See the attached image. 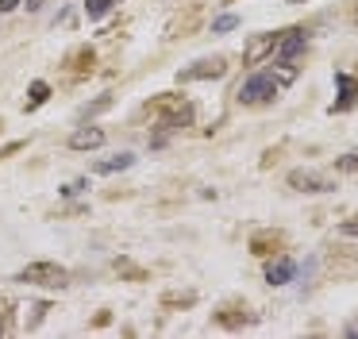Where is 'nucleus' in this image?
I'll return each instance as SVG.
<instances>
[{
  "mask_svg": "<svg viewBox=\"0 0 358 339\" xmlns=\"http://www.w3.org/2000/svg\"><path fill=\"white\" fill-rule=\"evenodd\" d=\"M85 185H89V181H85V177H78V181H70V185H62V197H78V193H81V189H85Z\"/></svg>",
  "mask_w": 358,
  "mask_h": 339,
  "instance_id": "nucleus-13",
  "label": "nucleus"
},
{
  "mask_svg": "<svg viewBox=\"0 0 358 339\" xmlns=\"http://www.w3.org/2000/svg\"><path fill=\"white\" fill-rule=\"evenodd\" d=\"M239 27V15H220L216 23H212V31H216V35H224V31H235Z\"/></svg>",
  "mask_w": 358,
  "mask_h": 339,
  "instance_id": "nucleus-12",
  "label": "nucleus"
},
{
  "mask_svg": "<svg viewBox=\"0 0 358 339\" xmlns=\"http://www.w3.org/2000/svg\"><path fill=\"white\" fill-rule=\"evenodd\" d=\"M8 308H12V300L0 297V335H8V331H12V312H8Z\"/></svg>",
  "mask_w": 358,
  "mask_h": 339,
  "instance_id": "nucleus-11",
  "label": "nucleus"
},
{
  "mask_svg": "<svg viewBox=\"0 0 358 339\" xmlns=\"http://www.w3.org/2000/svg\"><path fill=\"white\" fill-rule=\"evenodd\" d=\"M12 8H20V0H0V12H12Z\"/></svg>",
  "mask_w": 358,
  "mask_h": 339,
  "instance_id": "nucleus-16",
  "label": "nucleus"
},
{
  "mask_svg": "<svg viewBox=\"0 0 358 339\" xmlns=\"http://www.w3.org/2000/svg\"><path fill=\"white\" fill-rule=\"evenodd\" d=\"M112 4H120V0H85L89 20H101V15H108V8H112Z\"/></svg>",
  "mask_w": 358,
  "mask_h": 339,
  "instance_id": "nucleus-10",
  "label": "nucleus"
},
{
  "mask_svg": "<svg viewBox=\"0 0 358 339\" xmlns=\"http://www.w3.org/2000/svg\"><path fill=\"white\" fill-rule=\"evenodd\" d=\"M289 185H293V189H301V193H331L335 189L331 177L316 174V170H293V174H289Z\"/></svg>",
  "mask_w": 358,
  "mask_h": 339,
  "instance_id": "nucleus-3",
  "label": "nucleus"
},
{
  "mask_svg": "<svg viewBox=\"0 0 358 339\" xmlns=\"http://www.w3.org/2000/svg\"><path fill=\"white\" fill-rule=\"evenodd\" d=\"M20 282L27 285H50V289H62L66 282H70V274H66L58 262H31V266L20 270Z\"/></svg>",
  "mask_w": 358,
  "mask_h": 339,
  "instance_id": "nucleus-2",
  "label": "nucleus"
},
{
  "mask_svg": "<svg viewBox=\"0 0 358 339\" xmlns=\"http://www.w3.org/2000/svg\"><path fill=\"white\" fill-rule=\"evenodd\" d=\"M112 104V100L108 97H101V100H96V104H85V108H81V116H93V112H104V108H108Z\"/></svg>",
  "mask_w": 358,
  "mask_h": 339,
  "instance_id": "nucleus-14",
  "label": "nucleus"
},
{
  "mask_svg": "<svg viewBox=\"0 0 358 339\" xmlns=\"http://www.w3.org/2000/svg\"><path fill=\"white\" fill-rule=\"evenodd\" d=\"M31 100H27V108H39V104H47V97H50V85L47 81H31Z\"/></svg>",
  "mask_w": 358,
  "mask_h": 339,
  "instance_id": "nucleus-9",
  "label": "nucleus"
},
{
  "mask_svg": "<svg viewBox=\"0 0 358 339\" xmlns=\"http://www.w3.org/2000/svg\"><path fill=\"white\" fill-rule=\"evenodd\" d=\"M339 170H358V154H343V158H339Z\"/></svg>",
  "mask_w": 358,
  "mask_h": 339,
  "instance_id": "nucleus-15",
  "label": "nucleus"
},
{
  "mask_svg": "<svg viewBox=\"0 0 358 339\" xmlns=\"http://www.w3.org/2000/svg\"><path fill=\"white\" fill-rule=\"evenodd\" d=\"M131 166H135V154L124 151V154H116V158H108V162H96V174H120V170H131Z\"/></svg>",
  "mask_w": 358,
  "mask_h": 339,
  "instance_id": "nucleus-8",
  "label": "nucleus"
},
{
  "mask_svg": "<svg viewBox=\"0 0 358 339\" xmlns=\"http://www.w3.org/2000/svg\"><path fill=\"white\" fill-rule=\"evenodd\" d=\"M266 277H270L273 285H285V282H293V277H296V262H293V258H278V262H270V270H266Z\"/></svg>",
  "mask_w": 358,
  "mask_h": 339,
  "instance_id": "nucleus-7",
  "label": "nucleus"
},
{
  "mask_svg": "<svg viewBox=\"0 0 358 339\" xmlns=\"http://www.w3.org/2000/svg\"><path fill=\"white\" fill-rule=\"evenodd\" d=\"M224 74H227L224 58H201V62H193L189 69H181L178 81H204V77H224Z\"/></svg>",
  "mask_w": 358,
  "mask_h": 339,
  "instance_id": "nucleus-4",
  "label": "nucleus"
},
{
  "mask_svg": "<svg viewBox=\"0 0 358 339\" xmlns=\"http://www.w3.org/2000/svg\"><path fill=\"white\" fill-rule=\"evenodd\" d=\"M335 85H339V112H347V108H355V100H358V85H355V77L350 74H339L335 77Z\"/></svg>",
  "mask_w": 358,
  "mask_h": 339,
  "instance_id": "nucleus-6",
  "label": "nucleus"
},
{
  "mask_svg": "<svg viewBox=\"0 0 358 339\" xmlns=\"http://www.w3.org/2000/svg\"><path fill=\"white\" fill-rule=\"evenodd\" d=\"M101 143H104V131L93 127V123H89V127H78V131L70 135V146H73V151H96Z\"/></svg>",
  "mask_w": 358,
  "mask_h": 339,
  "instance_id": "nucleus-5",
  "label": "nucleus"
},
{
  "mask_svg": "<svg viewBox=\"0 0 358 339\" xmlns=\"http://www.w3.org/2000/svg\"><path fill=\"white\" fill-rule=\"evenodd\" d=\"M289 4H304V0H289Z\"/></svg>",
  "mask_w": 358,
  "mask_h": 339,
  "instance_id": "nucleus-19",
  "label": "nucleus"
},
{
  "mask_svg": "<svg viewBox=\"0 0 358 339\" xmlns=\"http://www.w3.org/2000/svg\"><path fill=\"white\" fill-rule=\"evenodd\" d=\"M43 8V0H27V12H39Z\"/></svg>",
  "mask_w": 358,
  "mask_h": 339,
  "instance_id": "nucleus-17",
  "label": "nucleus"
},
{
  "mask_svg": "<svg viewBox=\"0 0 358 339\" xmlns=\"http://www.w3.org/2000/svg\"><path fill=\"white\" fill-rule=\"evenodd\" d=\"M281 81L273 74H250L247 81L239 85V100L243 104H270L273 97H278Z\"/></svg>",
  "mask_w": 358,
  "mask_h": 339,
  "instance_id": "nucleus-1",
  "label": "nucleus"
},
{
  "mask_svg": "<svg viewBox=\"0 0 358 339\" xmlns=\"http://www.w3.org/2000/svg\"><path fill=\"white\" fill-rule=\"evenodd\" d=\"M343 231H347V235H358V223H343Z\"/></svg>",
  "mask_w": 358,
  "mask_h": 339,
  "instance_id": "nucleus-18",
  "label": "nucleus"
}]
</instances>
